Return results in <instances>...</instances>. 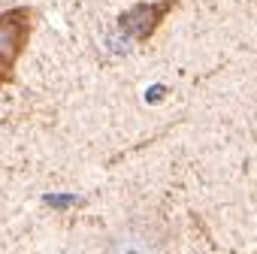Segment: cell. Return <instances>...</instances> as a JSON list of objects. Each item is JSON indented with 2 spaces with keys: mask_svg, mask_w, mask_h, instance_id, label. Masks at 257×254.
I'll return each mask as SVG.
<instances>
[{
  "mask_svg": "<svg viewBox=\"0 0 257 254\" xmlns=\"http://www.w3.org/2000/svg\"><path fill=\"white\" fill-rule=\"evenodd\" d=\"M103 254H170V230L158 218H131L106 236Z\"/></svg>",
  "mask_w": 257,
  "mask_h": 254,
  "instance_id": "cell-1",
  "label": "cell"
},
{
  "mask_svg": "<svg viewBox=\"0 0 257 254\" xmlns=\"http://www.w3.org/2000/svg\"><path fill=\"white\" fill-rule=\"evenodd\" d=\"M34 28H37V10L34 7L0 10V85L16 82V64L25 55Z\"/></svg>",
  "mask_w": 257,
  "mask_h": 254,
  "instance_id": "cell-2",
  "label": "cell"
},
{
  "mask_svg": "<svg viewBox=\"0 0 257 254\" xmlns=\"http://www.w3.org/2000/svg\"><path fill=\"white\" fill-rule=\"evenodd\" d=\"M179 10V0H152V4H137L121 16V31H127L134 40L146 43L158 34V28Z\"/></svg>",
  "mask_w": 257,
  "mask_h": 254,
  "instance_id": "cell-3",
  "label": "cell"
}]
</instances>
